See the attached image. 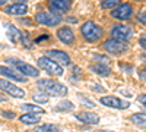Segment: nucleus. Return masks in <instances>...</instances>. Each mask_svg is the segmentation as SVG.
<instances>
[{"label": "nucleus", "instance_id": "58836bf2", "mask_svg": "<svg viewBox=\"0 0 146 132\" xmlns=\"http://www.w3.org/2000/svg\"><path fill=\"white\" fill-rule=\"evenodd\" d=\"M136 2H139V0H136Z\"/></svg>", "mask_w": 146, "mask_h": 132}, {"label": "nucleus", "instance_id": "423d86ee", "mask_svg": "<svg viewBox=\"0 0 146 132\" xmlns=\"http://www.w3.org/2000/svg\"><path fill=\"white\" fill-rule=\"evenodd\" d=\"M131 35H133V29L130 27H126V25H114L111 29V37L123 41V43H129Z\"/></svg>", "mask_w": 146, "mask_h": 132}, {"label": "nucleus", "instance_id": "412c9836", "mask_svg": "<svg viewBox=\"0 0 146 132\" xmlns=\"http://www.w3.org/2000/svg\"><path fill=\"white\" fill-rule=\"evenodd\" d=\"M73 106L70 101H67V100H63L62 103H58L56 107H54V110H57V112H69V110H72L73 109Z\"/></svg>", "mask_w": 146, "mask_h": 132}, {"label": "nucleus", "instance_id": "4be33fe9", "mask_svg": "<svg viewBox=\"0 0 146 132\" xmlns=\"http://www.w3.org/2000/svg\"><path fill=\"white\" fill-rule=\"evenodd\" d=\"M22 110H27V112L34 113V115H42L44 113V109H41L38 106H34V104H23Z\"/></svg>", "mask_w": 146, "mask_h": 132}, {"label": "nucleus", "instance_id": "c756f323", "mask_svg": "<svg viewBox=\"0 0 146 132\" xmlns=\"http://www.w3.org/2000/svg\"><path fill=\"white\" fill-rule=\"evenodd\" d=\"M137 101H139L140 104H143V106L146 107V94H140L139 97H137Z\"/></svg>", "mask_w": 146, "mask_h": 132}, {"label": "nucleus", "instance_id": "f3484780", "mask_svg": "<svg viewBox=\"0 0 146 132\" xmlns=\"http://www.w3.org/2000/svg\"><path fill=\"white\" fill-rule=\"evenodd\" d=\"M0 75H5V76L13 79V81H18V82H25V81H27L23 76L18 75L16 72H13L10 68H6V66H0Z\"/></svg>", "mask_w": 146, "mask_h": 132}, {"label": "nucleus", "instance_id": "aec40b11", "mask_svg": "<svg viewBox=\"0 0 146 132\" xmlns=\"http://www.w3.org/2000/svg\"><path fill=\"white\" fill-rule=\"evenodd\" d=\"M130 121L137 126H146V113H136L130 117Z\"/></svg>", "mask_w": 146, "mask_h": 132}, {"label": "nucleus", "instance_id": "2f4dec72", "mask_svg": "<svg viewBox=\"0 0 146 132\" xmlns=\"http://www.w3.org/2000/svg\"><path fill=\"white\" fill-rule=\"evenodd\" d=\"M5 117H7V119H13L15 117V113H12V112H3L2 113Z\"/></svg>", "mask_w": 146, "mask_h": 132}, {"label": "nucleus", "instance_id": "4468645a", "mask_svg": "<svg viewBox=\"0 0 146 132\" xmlns=\"http://www.w3.org/2000/svg\"><path fill=\"white\" fill-rule=\"evenodd\" d=\"M76 119H79L80 122L86 123V125H96V123H100V117H98V115L91 113V112H82V113H78V115H76Z\"/></svg>", "mask_w": 146, "mask_h": 132}, {"label": "nucleus", "instance_id": "ddd939ff", "mask_svg": "<svg viewBox=\"0 0 146 132\" xmlns=\"http://www.w3.org/2000/svg\"><path fill=\"white\" fill-rule=\"evenodd\" d=\"M57 38L63 44H72L73 40H75V34L69 27H63L57 31Z\"/></svg>", "mask_w": 146, "mask_h": 132}, {"label": "nucleus", "instance_id": "a211bd4d", "mask_svg": "<svg viewBox=\"0 0 146 132\" xmlns=\"http://www.w3.org/2000/svg\"><path fill=\"white\" fill-rule=\"evenodd\" d=\"M19 121H21L22 123H25V125H35V123L40 122V117L36 116V115H34V113H31V115H23V116H21Z\"/></svg>", "mask_w": 146, "mask_h": 132}, {"label": "nucleus", "instance_id": "9d476101", "mask_svg": "<svg viewBox=\"0 0 146 132\" xmlns=\"http://www.w3.org/2000/svg\"><path fill=\"white\" fill-rule=\"evenodd\" d=\"M100 103L107 107H113V109H127L130 106L129 101H123L121 98L114 97V95H105V97L100 98Z\"/></svg>", "mask_w": 146, "mask_h": 132}, {"label": "nucleus", "instance_id": "393cba45", "mask_svg": "<svg viewBox=\"0 0 146 132\" xmlns=\"http://www.w3.org/2000/svg\"><path fill=\"white\" fill-rule=\"evenodd\" d=\"M117 5H120V0H104V2L101 3V7L102 9H111Z\"/></svg>", "mask_w": 146, "mask_h": 132}, {"label": "nucleus", "instance_id": "c9c22d12", "mask_svg": "<svg viewBox=\"0 0 146 132\" xmlns=\"http://www.w3.org/2000/svg\"><path fill=\"white\" fill-rule=\"evenodd\" d=\"M6 2H7V0H0V6H2V5H5Z\"/></svg>", "mask_w": 146, "mask_h": 132}, {"label": "nucleus", "instance_id": "7ed1b4c3", "mask_svg": "<svg viewBox=\"0 0 146 132\" xmlns=\"http://www.w3.org/2000/svg\"><path fill=\"white\" fill-rule=\"evenodd\" d=\"M38 68L42 69V70H45L47 74H50V75H53V76H62V75H63V68H62V65L56 63L54 60H51V59L47 57V56L38 59Z\"/></svg>", "mask_w": 146, "mask_h": 132}, {"label": "nucleus", "instance_id": "0eeeda50", "mask_svg": "<svg viewBox=\"0 0 146 132\" xmlns=\"http://www.w3.org/2000/svg\"><path fill=\"white\" fill-rule=\"evenodd\" d=\"M131 15H133V7L129 3H121L111 12V18L118 21H127L131 18Z\"/></svg>", "mask_w": 146, "mask_h": 132}, {"label": "nucleus", "instance_id": "473e14b6", "mask_svg": "<svg viewBox=\"0 0 146 132\" xmlns=\"http://www.w3.org/2000/svg\"><path fill=\"white\" fill-rule=\"evenodd\" d=\"M92 90H95V91H100V92H102V91H104L102 88H100V85H95V87H92Z\"/></svg>", "mask_w": 146, "mask_h": 132}, {"label": "nucleus", "instance_id": "f704fd0d", "mask_svg": "<svg viewBox=\"0 0 146 132\" xmlns=\"http://www.w3.org/2000/svg\"><path fill=\"white\" fill-rule=\"evenodd\" d=\"M0 101H6V97H5V95H0Z\"/></svg>", "mask_w": 146, "mask_h": 132}, {"label": "nucleus", "instance_id": "5701e85b", "mask_svg": "<svg viewBox=\"0 0 146 132\" xmlns=\"http://www.w3.org/2000/svg\"><path fill=\"white\" fill-rule=\"evenodd\" d=\"M32 100L36 101V103H47V101H48V94L44 92V91H41V92H35V94L32 95Z\"/></svg>", "mask_w": 146, "mask_h": 132}, {"label": "nucleus", "instance_id": "7c9ffc66", "mask_svg": "<svg viewBox=\"0 0 146 132\" xmlns=\"http://www.w3.org/2000/svg\"><path fill=\"white\" fill-rule=\"evenodd\" d=\"M44 40H50V35H41V37L35 38L34 41H35V43H41V41H44Z\"/></svg>", "mask_w": 146, "mask_h": 132}, {"label": "nucleus", "instance_id": "a878e982", "mask_svg": "<svg viewBox=\"0 0 146 132\" xmlns=\"http://www.w3.org/2000/svg\"><path fill=\"white\" fill-rule=\"evenodd\" d=\"M94 59L95 60H100V62H102V63H111V60H110V57H107V56H101V54H95L94 56Z\"/></svg>", "mask_w": 146, "mask_h": 132}, {"label": "nucleus", "instance_id": "6e6552de", "mask_svg": "<svg viewBox=\"0 0 146 132\" xmlns=\"http://www.w3.org/2000/svg\"><path fill=\"white\" fill-rule=\"evenodd\" d=\"M0 90L7 92L9 95H12V97H16V98H22L25 97V91L21 90L19 87H16L15 84H12L6 79H0Z\"/></svg>", "mask_w": 146, "mask_h": 132}, {"label": "nucleus", "instance_id": "c85d7f7f", "mask_svg": "<svg viewBox=\"0 0 146 132\" xmlns=\"http://www.w3.org/2000/svg\"><path fill=\"white\" fill-rule=\"evenodd\" d=\"M139 78H140L143 82H146V68H142V69L139 70Z\"/></svg>", "mask_w": 146, "mask_h": 132}, {"label": "nucleus", "instance_id": "f8f14e48", "mask_svg": "<svg viewBox=\"0 0 146 132\" xmlns=\"http://www.w3.org/2000/svg\"><path fill=\"white\" fill-rule=\"evenodd\" d=\"M48 6L54 13H66L70 9V0H48Z\"/></svg>", "mask_w": 146, "mask_h": 132}, {"label": "nucleus", "instance_id": "f03ea898", "mask_svg": "<svg viewBox=\"0 0 146 132\" xmlns=\"http://www.w3.org/2000/svg\"><path fill=\"white\" fill-rule=\"evenodd\" d=\"M80 32L82 35L85 37V40H88L89 43H95V41H98L101 40L102 37V28L100 25H96V23H94L92 21H88V22H85L82 28H80Z\"/></svg>", "mask_w": 146, "mask_h": 132}, {"label": "nucleus", "instance_id": "72a5a7b5", "mask_svg": "<svg viewBox=\"0 0 146 132\" xmlns=\"http://www.w3.org/2000/svg\"><path fill=\"white\" fill-rule=\"evenodd\" d=\"M140 59H142V60H143V62H146V52H145V53H143V54L140 56Z\"/></svg>", "mask_w": 146, "mask_h": 132}, {"label": "nucleus", "instance_id": "6ab92c4d", "mask_svg": "<svg viewBox=\"0 0 146 132\" xmlns=\"http://www.w3.org/2000/svg\"><path fill=\"white\" fill-rule=\"evenodd\" d=\"M58 131H60V126L58 125H53V123L41 125V126L34 129V132H58Z\"/></svg>", "mask_w": 146, "mask_h": 132}, {"label": "nucleus", "instance_id": "dca6fc26", "mask_svg": "<svg viewBox=\"0 0 146 132\" xmlns=\"http://www.w3.org/2000/svg\"><path fill=\"white\" fill-rule=\"evenodd\" d=\"M91 70H94L96 75H100V76H110L111 75V69H110L108 65L105 63H95L91 66Z\"/></svg>", "mask_w": 146, "mask_h": 132}, {"label": "nucleus", "instance_id": "2eb2a0df", "mask_svg": "<svg viewBox=\"0 0 146 132\" xmlns=\"http://www.w3.org/2000/svg\"><path fill=\"white\" fill-rule=\"evenodd\" d=\"M6 13L9 15H15V16H21V15H25L28 12V6L23 5V3H18V5H10V6H6L5 9Z\"/></svg>", "mask_w": 146, "mask_h": 132}, {"label": "nucleus", "instance_id": "cd10ccee", "mask_svg": "<svg viewBox=\"0 0 146 132\" xmlns=\"http://www.w3.org/2000/svg\"><path fill=\"white\" fill-rule=\"evenodd\" d=\"M139 44H140V47L146 49V34H142V35H140V38H139Z\"/></svg>", "mask_w": 146, "mask_h": 132}, {"label": "nucleus", "instance_id": "20e7f679", "mask_svg": "<svg viewBox=\"0 0 146 132\" xmlns=\"http://www.w3.org/2000/svg\"><path fill=\"white\" fill-rule=\"evenodd\" d=\"M104 49L108 54H111V56H121L126 52H129V46L123 41H120V40L111 38V40H107L104 43Z\"/></svg>", "mask_w": 146, "mask_h": 132}, {"label": "nucleus", "instance_id": "b1692460", "mask_svg": "<svg viewBox=\"0 0 146 132\" xmlns=\"http://www.w3.org/2000/svg\"><path fill=\"white\" fill-rule=\"evenodd\" d=\"M7 29H9V37L12 38V41H16L19 37H21V31H18L15 27H10V25H7Z\"/></svg>", "mask_w": 146, "mask_h": 132}, {"label": "nucleus", "instance_id": "f257e3e1", "mask_svg": "<svg viewBox=\"0 0 146 132\" xmlns=\"http://www.w3.org/2000/svg\"><path fill=\"white\" fill-rule=\"evenodd\" d=\"M36 87H38L41 91L50 94V95H56V97H64L67 94V88L60 84L57 81H53V79H40L36 82Z\"/></svg>", "mask_w": 146, "mask_h": 132}, {"label": "nucleus", "instance_id": "e433bc0d", "mask_svg": "<svg viewBox=\"0 0 146 132\" xmlns=\"http://www.w3.org/2000/svg\"><path fill=\"white\" fill-rule=\"evenodd\" d=\"M18 2H25V0H18Z\"/></svg>", "mask_w": 146, "mask_h": 132}, {"label": "nucleus", "instance_id": "bb28decb", "mask_svg": "<svg viewBox=\"0 0 146 132\" xmlns=\"http://www.w3.org/2000/svg\"><path fill=\"white\" fill-rule=\"evenodd\" d=\"M137 21L140 23H143V25H146V12H140V13L137 15Z\"/></svg>", "mask_w": 146, "mask_h": 132}, {"label": "nucleus", "instance_id": "1a4fd4ad", "mask_svg": "<svg viewBox=\"0 0 146 132\" xmlns=\"http://www.w3.org/2000/svg\"><path fill=\"white\" fill-rule=\"evenodd\" d=\"M10 62H13V66L21 72V74L27 75V76H34V78H36V76L40 75V70L36 69L35 66H31V65H28V63H23V62L18 60V59H12Z\"/></svg>", "mask_w": 146, "mask_h": 132}, {"label": "nucleus", "instance_id": "4c0bfd02", "mask_svg": "<svg viewBox=\"0 0 146 132\" xmlns=\"http://www.w3.org/2000/svg\"><path fill=\"white\" fill-rule=\"evenodd\" d=\"M98 132H105V131H98Z\"/></svg>", "mask_w": 146, "mask_h": 132}, {"label": "nucleus", "instance_id": "9b49d317", "mask_svg": "<svg viewBox=\"0 0 146 132\" xmlns=\"http://www.w3.org/2000/svg\"><path fill=\"white\" fill-rule=\"evenodd\" d=\"M47 57H50L51 60H54L56 63L62 65V66H69L70 65V57L67 53L60 52V50H48L47 52Z\"/></svg>", "mask_w": 146, "mask_h": 132}, {"label": "nucleus", "instance_id": "39448f33", "mask_svg": "<svg viewBox=\"0 0 146 132\" xmlns=\"http://www.w3.org/2000/svg\"><path fill=\"white\" fill-rule=\"evenodd\" d=\"M35 21L45 27H57L62 22V16L54 12H40L35 15Z\"/></svg>", "mask_w": 146, "mask_h": 132}]
</instances>
